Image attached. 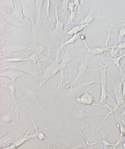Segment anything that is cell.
Wrapping results in <instances>:
<instances>
[{
  "instance_id": "1",
  "label": "cell",
  "mask_w": 125,
  "mask_h": 149,
  "mask_svg": "<svg viewBox=\"0 0 125 149\" xmlns=\"http://www.w3.org/2000/svg\"><path fill=\"white\" fill-rule=\"evenodd\" d=\"M102 68L101 69V73L102 79V93L101 95V102L106 103V98L107 97V92L106 89V70L108 65H103L101 64Z\"/></svg>"
},
{
  "instance_id": "2",
  "label": "cell",
  "mask_w": 125,
  "mask_h": 149,
  "mask_svg": "<svg viewBox=\"0 0 125 149\" xmlns=\"http://www.w3.org/2000/svg\"><path fill=\"white\" fill-rule=\"evenodd\" d=\"M89 26L88 24H85L84 25H79V26L75 27L71 31H69L66 34V35H74L79 33L81 32L82 31L85 29L87 27Z\"/></svg>"
},
{
  "instance_id": "3",
  "label": "cell",
  "mask_w": 125,
  "mask_h": 149,
  "mask_svg": "<svg viewBox=\"0 0 125 149\" xmlns=\"http://www.w3.org/2000/svg\"><path fill=\"white\" fill-rule=\"evenodd\" d=\"M113 47H109L107 48H95L93 49H91L90 48L88 47L87 49L88 52L91 54L93 55L100 54L104 53L106 51L108 50L109 49H111Z\"/></svg>"
},
{
  "instance_id": "4",
  "label": "cell",
  "mask_w": 125,
  "mask_h": 149,
  "mask_svg": "<svg viewBox=\"0 0 125 149\" xmlns=\"http://www.w3.org/2000/svg\"><path fill=\"white\" fill-rule=\"evenodd\" d=\"M82 100L84 104L89 105L93 103L94 99L89 93H86L82 96Z\"/></svg>"
},
{
  "instance_id": "5",
  "label": "cell",
  "mask_w": 125,
  "mask_h": 149,
  "mask_svg": "<svg viewBox=\"0 0 125 149\" xmlns=\"http://www.w3.org/2000/svg\"><path fill=\"white\" fill-rule=\"evenodd\" d=\"M124 56H125V53L124 54L121 55V56H120L118 57L114 58L113 59L112 58V62H113L114 64L116 65L118 68H120V61L121 59L123 58L124 57Z\"/></svg>"
},
{
  "instance_id": "6",
  "label": "cell",
  "mask_w": 125,
  "mask_h": 149,
  "mask_svg": "<svg viewBox=\"0 0 125 149\" xmlns=\"http://www.w3.org/2000/svg\"><path fill=\"white\" fill-rule=\"evenodd\" d=\"M125 24H124L123 26L119 29V42H120V41L122 38L125 36V28H124Z\"/></svg>"
},
{
  "instance_id": "7",
  "label": "cell",
  "mask_w": 125,
  "mask_h": 149,
  "mask_svg": "<svg viewBox=\"0 0 125 149\" xmlns=\"http://www.w3.org/2000/svg\"><path fill=\"white\" fill-rule=\"evenodd\" d=\"M79 35L80 34L79 33L74 35L73 38H72L71 39L68 40L67 42H65L63 47L65 46V45H68V44L73 43V42H75V41L79 39L80 38Z\"/></svg>"
},
{
  "instance_id": "8",
  "label": "cell",
  "mask_w": 125,
  "mask_h": 149,
  "mask_svg": "<svg viewBox=\"0 0 125 149\" xmlns=\"http://www.w3.org/2000/svg\"><path fill=\"white\" fill-rule=\"evenodd\" d=\"M29 61L28 59H23L21 58L16 57L15 58H12L9 59H7L6 61L7 62H18L21 61Z\"/></svg>"
},
{
  "instance_id": "9",
  "label": "cell",
  "mask_w": 125,
  "mask_h": 149,
  "mask_svg": "<svg viewBox=\"0 0 125 149\" xmlns=\"http://www.w3.org/2000/svg\"><path fill=\"white\" fill-rule=\"evenodd\" d=\"M93 19L94 18L93 16H91V15H89L85 18L84 22L86 23V24H89L91 22L93 21Z\"/></svg>"
},
{
  "instance_id": "10",
  "label": "cell",
  "mask_w": 125,
  "mask_h": 149,
  "mask_svg": "<svg viewBox=\"0 0 125 149\" xmlns=\"http://www.w3.org/2000/svg\"><path fill=\"white\" fill-rule=\"evenodd\" d=\"M115 47L118 49H125V42L120 43V45H117V46H116Z\"/></svg>"
},
{
  "instance_id": "11",
  "label": "cell",
  "mask_w": 125,
  "mask_h": 149,
  "mask_svg": "<svg viewBox=\"0 0 125 149\" xmlns=\"http://www.w3.org/2000/svg\"><path fill=\"white\" fill-rule=\"evenodd\" d=\"M42 3V0H36V7H37L38 11H39V9H40Z\"/></svg>"
},
{
  "instance_id": "12",
  "label": "cell",
  "mask_w": 125,
  "mask_h": 149,
  "mask_svg": "<svg viewBox=\"0 0 125 149\" xmlns=\"http://www.w3.org/2000/svg\"><path fill=\"white\" fill-rule=\"evenodd\" d=\"M69 9L71 10V11H72L73 10L74 7V5L73 3L69 2Z\"/></svg>"
},
{
  "instance_id": "13",
  "label": "cell",
  "mask_w": 125,
  "mask_h": 149,
  "mask_svg": "<svg viewBox=\"0 0 125 149\" xmlns=\"http://www.w3.org/2000/svg\"><path fill=\"white\" fill-rule=\"evenodd\" d=\"M123 95H125V79L123 82Z\"/></svg>"
},
{
  "instance_id": "14",
  "label": "cell",
  "mask_w": 125,
  "mask_h": 149,
  "mask_svg": "<svg viewBox=\"0 0 125 149\" xmlns=\"http://www.w3.org/2000/svg\"><path fill=\"white\" fill-rule=\"evenodd\" d=\"M124 114H125V109L124 110Z\"/></svg>"
}]
</instances>
